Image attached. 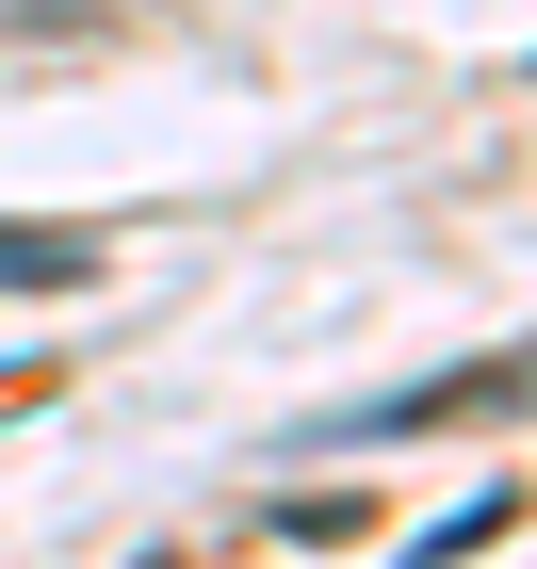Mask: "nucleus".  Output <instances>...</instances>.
Segmentation results:
<instances>
[{
	"mask_svg": "<svg viewBox=\"0 0 537 569\" xmlns=\"http://www.w3.org/2000/svg\"><path fill=\"white\" fill-rule=\"evenodd\" d=\"M115 0H0V66H98Z\"/></svg>",
	"mask_w": 537,
	"mask_h": 569,
	"instance_id": "nucleus-2",
	"label": "nucleus"
},
{
	"mask_svg": "<svg viewBox=\"0 0 537 569\" xmlns=\"http://www.w3.org/2000/svg\"><path fill=\"white\" fill-rule=\"evenodd\" d=\"M82 277H98L82 228H0V293H82Z\"/></svg>",
	"mask_w": 537,
	"mask_h": 569,
	"instance_id": "nucleus-3",
	"label": "nucleus"
},
{
	"mask_svg": "<svg viewBox=\"0 0 537 569\" xmlns=\"http://www.w3.org/2000/svg\"><path fill=\"white\" fill-rule=\"evenodd\" d=\"M521 391V358H473V375H424V391H391V407H342L326 439H424V423H456V407H505Z\"/></svg>",
	"mask_w": 537,
	"mask_h": 569,
	"instance_id": "nucleus-1",
	"label": "nucleus"
},
{
	"mask_svg": "<svg viewBox=\"0 0 537 569\" xmlns=\"http://www.w3.org/2000/svg\"><path fill=\"white\" fill-rule=\"evenodd\" d=\"M505 521H521V488H489L473 521H424V537H407V569H473V553H505Z\"/></svg>",
	"mask_w": 537,
	"mask_h": 569,
	"instance_id": "nucleus-4",
	"label": "nucleus"
}]
</instances>
